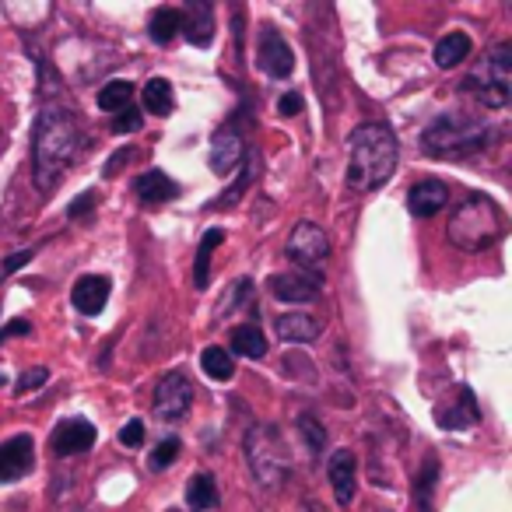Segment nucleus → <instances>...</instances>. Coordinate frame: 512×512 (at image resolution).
Segmentation results:
<instances>
[{"instance_id":"obj_1","label":"nucleus","mask_w":512,"mask_h":512,"mask_svg":"<svg viewBox=\"0 0 512 512\" xmlns=\"http://www.w3.org/2000/svg\"><path fill=\"white\" fill-rule=\"evenodd\" d=\"M81 148H85V134L74 113L46 99L32 127V179L39 190H53L64 172L78 162Z\"/></svg>"},{"instance_id":"obj_2","label":"nucleus","mask_w":512,"mask_h":512,"mask_svg":"<svg viewBox=\"0 0 512 512\" xmlns=\"http://www.w3.org/2000/svg\"><path fill=\"white\" fill-rule=\"evenodd\" d=\"M397 169V137L386 123H362L351 134V158H348V186L358 193L379 190L390 183Z\"/></svg>"},{"instance_id":"obj_3","label":"nucleus","mask_w":512,"mask_h":512,"mask_svg":"<svg viewBox=\"0 0 512 512\" xmlns=\"http://www.w3.org/2000/svg\"><path fill=\"white\" fill-rule=\"evenodd\" d=\"M505 235V214L495 200L470 193L456 204L453 218L446 225V239L453 242L460 253H484Z\"/></svg>"},{"instance_id":"obj_4","label":"nucleus","mask_w":512,"mask_h":512,"mask_svg":"<svg viewBox=\"0 0 512 512\" xmlns=\"http://www.w3.org/2000/svg\"><path fill=\"white\" fill-rule=\"evenodd\" d=\"M491 127L470 113H442L421 134V151L432 158H467L488 148Z\"/></svg>"},{"instance_id":"obj_5","label":"nucleus","mask_w":512,"mask_h":512,"mask_svg":"<svg viewBox=\"0 0 512 512\" xmlns=\"http://www.w3.org/2000/svg\"><path fill=\"white\" fill-rule=\"evenodd\" d=\"M246 460L253 470L256 484L264 488H281L292 477V456L285 449V439L274 425H256L246 435Z\"/></svg>"},{"instance_id":"obj_6","label":"nucleus","mask_w":512,"mask_h":512,"mask_svg":"<svg viewBox=\"0 0 512 512\" xmlns=\"http://www.w3.org/2000/svg\"><path fill=\"white\" fill-rule=\"evenodd\" d=\"M509 88H512V46L491 50L488 57L467 74V81H463V92H470L488 109L509 106Z\"/></svg>"},{"instance_id":"obj_7","label":"nucleus","mask_w":512,"mask_h":512,"mask_svg":"<svg viewBox=\"0 0 512 512\" xmlns=\"http://www.w3.org/2000/svg\"><path fill=\"white\" fill-rule=\"evenodd\" d=\"M285 253L292 256L299 267H320V264H327V256H330V239L320 225L299 221V225L292 228V235H288Z\"/></svg>"},{"instance_id":"obj_8","label":"nucleus","mask_w":512,"mask_h":512,"mask_svg":"<svg viewBox=\"0 0 512 512\" xmlns=\"http://www.w3.org/2000/svg\"><path fill=\"white\" fill-rule=\"evenodd\" d=\"M193 404V386L183 372H169V376L158 379L155 386V414L162 421H179L190 414Z\"/></svg>"},{"instance_id":"obj_9","label":"nucleus","mask_w":512,"mask_h":512,"mask_svg":"<svg viewBox=\"0 0 512 512\" xmlns=\"http://www.w3.org/2000/svg\"><path fill=\"white\" fill-rule=\"evenodd\" d=\"M260 67H264L271 78L285 81L288 74L295 71V57H292V46H288V39L281 36L278 29H271V25H264L260 29Z\"/></svg>"},{"instance_id":"obj_10","label":"nucleus","mask_w":512,"mask_h":512,"mask_svg":"<svg viewBox=\"0 0 512 512\" xmlns=\"http://www.w3.org/2000/svg\"><path fill=\"white\" fill-rule=\"evenodd\" d=\"M207 162H211L214 176H232V172H239L242 162H246V141H242L239 130H218V134L211 137V155H207Z\"/></svg>"},{"instance_id":"obj_11","label":"nucleus","mask_w":512,"mask_h":512,"mask_svg":"<svg viewBox=\"0 0 512 512\" xmlns=\"http://www.w3.org/2000/svg\"><path fill=\"white\" fill-rule=\"evenodd\" d=\"M95 439H99V432H95L92 421L67 418L64 425L53 428L50 446H53V453H57V456H78V453H85V449H92Z\"/></svg>"},{"instance_id":"obj_12","label":"nucleus","mask_w":512,"mask_h":512,"mask_svg":"<svg viewBox=\"0 0 512 512\" xmlns=\"http://www.w3.org/2000/svg\"><path fill=\"white\" fill-rule=\"evenodd\" d=\"M32 460H36V446H32L29 435H15V439L0 442V484L25 477L32 470Z\"/></svg>"},{"instance_id":"obj_13","label":"nucleus","mask_w":512,"mask_h":512,"mask_svg":"<svg viewBox=\"0 0 512 512\" xmlns=\"http://www.w3.org/2000/svg\"><path fill=\"white\" fill-rule=\"evenodd\" d=\"M446 204H449V186L442 179H421L407 193V207H411L414 218H435Z\"/></svg>"},{"instance_id":"obj_14","label":"nucleus","mask_w":512,"mask_h":512,"mask_svg":"<svg viewBox=\"0 0 512 512\" xmlns=\"http://www.w3.org/2000/svg\"><path fill=\"white\" fill-rule=\"evenodd\" d=\"M109 292H113L109 278H102V274H85V278L74 285L71 302H74V309H78L81 316H99L102 309H106V302H109Z\"/></svg>"},{"instance_id":"obj_15","label":"nucleus","mask_w":512,"mask_h":512,"mask_svg":"<svg viewBox=\"0 0 512 512\" xmlns=\"http://www.w3.org/2000/svg\"><path fill=\"white\" fill-rule=\"evenodd\" d=\"M274 299L281 302H316L320 295V278L316 274H274L267 281Z\"/></svg>"},{"instance_id":"obj_16","label":"nucleus","mask_w":512,"mask_h":512,"mask_svg":"<svg viewBox=\"0 0 512 512\" xmlns=\"http://www.w3.org/2000/svg\"><path fill=\"white\" fill-rule=\"evenodd\" d=\"M330 488H334V498L341 505H348L355 498V477H358V460L351 449H337L330 456Z\"/></svg>"},{"instance_id":"obj_17","label":"nucleus","mask_w":512,"mask_h":512,"mask_svg":"<svg viewBox=\"0 0 512 512\" xmlns=\"http://www.w3.org/2000/svg\"><path fill=\"white\" fill-rule=\"evenodd\" d=\"M183 15V36L186 43L193 46H211L214 39V11L207 8V4H200V0H193V4H186V11H179Z\"/></svg>"},{"instance_id":"obj_18","label":"nucleus","mask_w":512,"mask_h":512,"mask_svg":"<svg viewBox=\"0 0 512 512\" xmlns=\"http://www.w3.org/2000/svg\"><path fill=\"white\" fill-rule=\"evenodd\" d=\"M274 330H278V337L285 344H313L316 337L323 334V323L309 313H288V316H278Z\"/></svg>"},{"instance_id":"obj_19","label":"nucleus","mask_w":512,"mask_h":512,"mask_svg":"<svg viewBox=\"0 0 512 512\" xmlns=\"http://www.w3.org/2000/svg\"><path fill=\"white\" fill-rule=\"evenodd\" d=\"M134 193L144 200V204H165V200L179 197V186L172 183V179L165 176L162 169H148L144 176H137Z\"/></svg>"},{"instance_id":"obj_20","label":"nucleus","mask_w":512,"mask_h":512,"mask_svg":"<svg viewBox=\"0 0 512 512\" xmlns=\"http://www.w3.org/2000/svg\"><path fill=\"white\" fill-rule=\"evenodd\" d=\"M470 50H474V43H470L467 32H449V36H442L439 43H435V64H439L442 71H453L456 64H463V60L470 57Z\"/></svg>"},{"instance_id":"obj_21","label":"nucleus","mask_w":512,"mask_h":512,"mask_svg":"<svg viewBox=\"0 0 512 512\" xmlns=\"http://www.w3.org/2000/svg\"><path fill=\"white\" fill-rule=\"evenodd\" d=\"M232 351L235 355H242V358H260L267 355V337H264V330L260 327H253V323H246V327H235L232 330Z\"/></svg>"},{"instance_id":"obj_22","label":"nucleus","mask_w":512,"mask_h":512,"mask_svg":"<svg viewBox=\"0 0 512 512\" xmlns=\"http://www.w3.org/2000/svg\"><path fill=\"white\" fill-rule=\"evenodd\" d=\"M186 505L193 512H207L218 505V481H214V474H193L190 488H186Z\"/></svg>"},{"instance_id":"obj_23","label":"nucleus","mask_w":512,"mask_h":512,"mask_svg":"<svg viewBox=\"0 0 512 512\" xmlns=\"http://www.w3.org/2000/svg\"><path fill=\"white\" fill-rule=\"evenodd\" d=\"M172 106H176V95H172V85L165 78H151L144 85V109L155 116H169Z\"/></svg>"},{"instance_id":"obj_24","label":"nucleus","mask_w":512,"mask_h":512,"mask_svg":"<svg viewBox=\"0 0 512 512\" xmlns=\"http://www.w3.org/2000/svg\"><path fill=\"white\" fill-rule=\"evenodd\" d=\"M183 29V15H179L176 8H158L155 15H151V39H155L158 46H169L172 39H176V32Z\"/></svg>"},{"instance_id":"obj_25","label":"nucleus","mask_w":512,"mask_h":512,"mask_svg":"<svg viewBox=\"0 0 512 512\" xmlns=\"http://www.w3.org/2000/svg\"><path fill=\"white\" fill-rule=\"evenodd\" d=\"M225 242V232L221 228H211V232L200 239V249H197V264H193V285L197 288H207V274H211V253Z\"/></svg>"},{"instance_id":"obj_26","label":"nucleus","mask_w":512,"mask_h":512,"mask_svg":"<svg viewBox=\"0 0 512 512\" xmlns=\"http://www.w3.org/2000/svg\"><path fill=\"white\" fill-rule=\"evenodd\" d=\"M456 397H460L463 411H460V407H453V411H439V425L449 428V432H453V428H467V425H474V421H477L474 393H470L467 386H460V393H456Z\"/></svg>"},{"instance_id":"obj_27","label":"nucleus","mask_w":512,"mask_h":512,"mask_svg":"<svg viewBox=\"0 0 512 512\" xmlns=\"http://www.w3.org/2000/svg\"><path fill=\"white\" fill-rule=\"evenodd\" d=\"M200 365L204 372L214 379V383H228L235 376V365H232V355L225 348H204L200 351Z\"/></svg>"},{"instance_id":"obj_28","label":"nucleus","mask_w":512,"mask_h":512,"mask_svg":"<svg viewBox=\"0 0 512 512\" xmlns=\"http://www.w3.org/2000/svg\"><path fill=\"white\" fill-rule=\"evenodd\" d=\"M130 99H134V85H130V81H109V85L99 88V106L109 109V113L127 109Z\"/></svg>"},{"instance_id":"obj_29","label":"nucleus","mask_w":512,"mask_h":512,"mask_svg":"<svg viewBox=\"0 0 512 512\" xmlns=\"http://www.w3.org/2000/svg\"><path fill=\"white\" fill-rule=\"evenodd\" d=\"M435 477H439V463L425 460L418 477V488H414V502H418L421 512H432V488H435Z\"/></svg>"},{"instance_id":"obj_30","label":"nucleus","mask_w":512,"mask_h":512,"mask_svg":"<svg viewBox=\"0 0 512 512\" xmlns=\"http://www.w3.org/2000/svg\"><path fill=\"white\" fill-rule=\"evenodd\" d=\"M299 432H302V439H306L309 453H313V456H323V449H327V432H323L320 421L309 418V414H302V418H299Z\"/></svg>"},{"instance_id":"obj_31","label":"nucleus","mask_w":512,"mask_h":512,"mask_svg":"<svg viewBox=\"0 0 512 512\" xmlns=\"http://www.w3.org/2000/svg\"><path fill=\"white\" fill-rule=\"evenodd\" d=\"M253 292V285H249V278H242V281H235V288H228L225 292V299L218 302V320H225L228 313H235V309L242 306V299Z\"/></svg>"},{"instance_id":"obj_32","label":"nucleus","mask_w":512,"mask_h":512,"mask_svg":"<svg viewBox=\"0 0 512 512\" xmlns=\"http://www.w3.org/2000/svg\"><path fill=\"white\" fill-rule=\"evenodd\" d=\"M249 183H253V162H242V169H239V179H235V186H232V190L221 193V200H214L211 211H214V207H232L235 200H239V193L246 190Z\"/></svg>"},{"instance_id":"obj_33","label":"nucleus","mask_w":512,"mask_h":512,"mask_svg":"<svg viewBox=\"0 0 512 512\" xmlns=\"http://www.w3.org/2000/svg\"><path fill=\"white\" fill-rule=\"evenodd\" d=\"M179 449H183V446H179V439H172V435H169V439H162V442H158L155 453H151V467H155V470H165L169 463H176Z\"/></svg>"},{"instance_id":"obj_34","label":"nucleus","mask_w":512,"mask_h":512,"mask_svg":"<svg viewBox=\"0 0 512 512\" xmlns=\"http://www.w3.org/2000/svg\"><path fill=\"white\" fill-rule=\"evenodd\" d=\"M141 123H144V116L137 113L134 106H127V109H120V113H116L113 134H134V130H141Z\"/></svg>"},{"instance_id":"obj_35","label":"nucleus","mask_w":512,"mask_h":512,"mask_svg":"<svg viewBox=\"0 0 512 512\" xmlns=\"http://www.w3.org/2000/svg\"><path fill=\"white\" fill-rule=\"evenodd\" d=\"M120 442L127 449H141V442H144V421L141 418L127 421V425L120 428Z\"/></svg>"},{"instance_id":"obj_36","label":"nucleus","mask_w":512,"mask_h":512,"mask_svg":"<svg viewBox=\"0 0 512 512\" xmlns=\"http://www.w3.org/2000/svg\"><path fill=\"white\" fill-rule=\"evenodd\" d=\"M95 197H99V193H95V190H85L78 200H74L71 207H67V218L78 221V218H85L88 211H95Z\"/></svg>"},{"instance_id":"obj_37","label":"nucleus","mask_w":512,"mask_h":512,"mask_svg":"<svg viewBox=\"0 0 512 512\" xmlns=\"http://www.w3.org/2000/svg\"><path fill=\"white\" fill-rule=\"evenodd\" d=\"M46 379H50V369H43V365H39V369H29L22 379H18V393H29V390H36V386H43Z\"/></svg>"},{"instance_id":"obj_38","label":"nucleus","mask_w":512,"mask_h":512,"mask_svg":"<svg viewBox=\"0 0 512 512\" xmlns=\"http://www.w3.org/2000/svg\"><path fill=\"white\" fill-rule=\"evenodd\" d=\"M278 113L281 116H299L302 113V95L299 92H288L278 99Z\"/></svg>"},{"instance_id":"obj_39","label":"nucleus","mask_w":512,"mask_h":512,"mask_svg":"<svg viewBox=\"0 0 512 512\" xmlns=\"http://www.w3.org/2000/svg\"><path fill=\"white\" fill-rule=\"evenodd\" d=\"M32 260V249H22V253H15V256H8L4 260V274H15V271H22L25 264Z\"/></svg>"},{"instance_id":"obj_40","label":"nucleus","mask_w":512,"mask_h":512,"mask_svg":"<svg viewBox=\"0 0 512 512\" xmlns=\"http://www.w3.org/2000/svg\"><path fill=\"white\" fill-rule=\"evenodd\" d=\"M15 334H32V327L25 320H15V323H8V327L0 330V344L8 341V337H15Z\"/></svg>"},{"instance_id":"obj_41","label":"nucleus","mask_w":512,"mask_h":512,"mask_svg":"<svg viewBox=\"0 0 512 512\" xmlns=\"http://www.w3.org/2000/svg\"><path fill=\"white\" fill-rule=\"evenodd\" d=\"M130 158V151H120V155H113L109 158V165H106V176H116V169H120L123 162Z\"/></svg>"},{"instance_id":"obj_42","label":"nucleus","mask_w":512,"mask_h":512,"mask_svg":"<svg viewBox=\"0 0 512 512\" xmlns=\"http://www.w3.org/2000/svg\"><path fill=\"white\" fill-rule=\"evenodd\" d=\"M0 141H4V130H0Z\"/></svg>"},{"instance_id":"obj_43","label":"nucleus","mask_w":512,"mask_h":512,"mask_svg":"<svg viewBox=\"0 0 512 512\" xmlns=\"http://www.w3.org/2000/svg\"><path fill=\"white\" fill-rule=\"evenodd\" d=\"M0 383H4V376H0Z\"/></svg>"},{"instance_id":"obj_44","label":"nucleus","mask_w":512,"mask_h":512,"mask_svg":"<svg viewBox=\"0 0 512 512\" xmlns=\"http://www.w3.org/2000/svg\"><path fill=\"white\" fill-rule=\"evenodd\" d=\"M169 512H176V509H169Z\"/></svg>"}]
</instances>
